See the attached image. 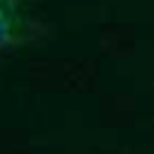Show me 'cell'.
<instances>
[{"label": "cell", "instance_id": "6da1fadb", "mask_svg": "<svg viewBox=\"0 0 154 154\" xmlns=\"http://www.w3.org/2000/svg\"><path fill=\"white\" fill-rule=\"evenodd\" d=\"M24 36V14L17 0H0V51L17 46Z\"/></svg>", "mask_w": 154, "mask_h": 154}]
</instances>
